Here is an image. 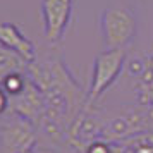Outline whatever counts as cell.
<instances>
[{
	"instance_id": "7",
	"label": "cell",
	"mask_w": 153,
	"mask_h": 153,
	"mask_svg": "<svg viewBox=\"0 0 153 153\" xmlns=\"http://www.w3.org/2000/svg\"><path fill=\"white\" fill-rule=\"evenodd\" d=\"M0 45L19 55L28 65L36 60L35 43L22 35L14 22H0Z\"/></svg>"
},
{
	"instance_id": "5",
	"label": "cell",
	"mask_w": 153,
	"mask_h": 153,
	"mask_svg": "<svg viewBox=\"0 0 153 153\" xmlns=\"http://www.w3.org/2000/svg\"><path fill=\"white\" fill-rule=\"evenodd\" d=\"M72 17V0H42L43 35L48 43L64 38Z\"/></svg>"
},
{
	"instance_id": "13",
	"label": "cell",
	"mask_w": 153,
	"mask_h": 153,
	"mask_svg": "<svg viewBox=\"0 0 153 153\" xmlns=\"http://www.w3.org/2000/svg\"><path fill=\"white\" fill-rule=\"evenodd\" d=\"M9 108H10V97H9L7 93H5V90L0 86V117H2Z\"/></svg>"
},
{
	"instance_id": "14",
	"label": "cell",
	"mask_w": 153,
	"mask_h": 153,
	"mask_svg": "<svg viewBox=\"0 0 153 153\" xmlns=\"http://www.w3.org/2000/svg\"><path fill=\"white\" fill-rule=\"evenodd\" d=\"M26 153H35V152H33V150H29V152H26Z\"/></svg>"
},
{
	"instance_id": "8",
	"label": "cell",
	"mask_w": 153,
	"mask_h": 153,
	"mask_svg": "<svg viewBox=\"0 0 153 153\" xmlns=\"http://www.w3.org/2000/svg\"><path fill=\"white\" fill-rule=\"evenodd\" d=\"M134 79H136L134 93L138 103L145 107H153V57H146L145 69Z\"/></svg>"
},
{
	"instance_id": "11",
	"label": "cell",
	"mask_w": 153,
	"mask_h": 153,
	"mask_svg": "<svg viewBox=\"0 0 153 153\" xmlns=\"http://www.w3.org/2000/svg\"><path fill=\"white\" fill-rule=\"evenodd\" d=\"M29 83V76L24 74V71H17V72H12V74H9L4 81H2V88L5 90L10 98L17 97V95H21L22 91L26 90V86Z\"/></svg>"
},
{
	"instance_id": "1",
	"label": "cell",
	"mask_w": 153,
	"mask_h": 153,
	"mask_svg": "<svg viewBox=\"0 0 153 153\" xmlns=\"http://www.w3.org/2000/svg\"><path fill=\"white\" fill-rule=\"evenodd\" d=\"M98 22L105 50H126L138 33V17L127 7L103 9Z\"/></svg>"
},
{
	"instance_id": "10",
	"label": "cell",
	"mask_w": 153,
	"mask_h": 153,
	"mask_svg": "<svg viewBox=\"0 0 153 153\" xmlns=\"http://www.w3.org/2000/svg\"><path fill=\"white\" fill-rule=\"evenodd\" d=\"M122 153H153V132L139 134L122 141Z\"/></svg>"
},
{
	"instance_id": "12",
	"label": "cell",
	"mask_w": 153,
	"mask_h": 153,
	"mask_svg": "<svg viewBox=\"0 0 153 153\" xmlns=\"http://www.w3.org/2000/svg\"><path fill=\"white\" fill-rule=\"evenodd\" d=\"M84 153H122V145L110 143L105 139H95L84 148Z\"/></svg>"
},
{
	"instance_id": "4",
	"label": "cell",
	"mask_w": 153,
	"mask_h": 153,
	"mask_svg": "<svg viewBox=\"0 0 153 153\" xmlns=\"http://www.w3.org/2000/svg\"><path fill=\"white\" fill-rule=\"evenodd\" d=\"M36 145V126L29 119L12 115L0 126V152L26 153Z\"/></svg>"
},
{
	"instance_id": "3",
	"label": "cell",
	"mask_w": 153,
	"mask_h": 153,
	"mask_svg": "<svg viewBox=\"0 0 153 153\" xmlns=\"http://www.w3.org/2000/svg\"><path fill=\"white\" fill-rule=\"evenodd\" d=\"M126 65V50H103L95 57L93 74L88 95H86V108L95 103L98 98L119 79Z\"/></svg>"
},
{
	"instance_id": "6",
	"label": "cell",
	"mask_w": 153,
	"mask_h": 153,
	"mask_svg": "<svg viewBox=\"0 0 153 153\" xmlns=\"http://www.w3.org/2000/svg\"><path fill=\"white\" fill-rule=\"evenodd\" d=\"M10 108L14 110L16 115L29 119L31 122H36L45 115V112H47L45 95L31 77H29L26 90L22 91L21 95L10 98Z\"/></svg>"
},
{
	"instance_id": "9",
	"label": "cell",
	"mask_w": 153,
	"mask_h": 153,
	"mask_svg": "<svg viewBox=\"0 0 153 153\" xmlns=\"http://www.w3.org/2000/svg\"><path fill=\"white\" fill-rule=\"evenodd\" d=\"M26 65L28 64L19 55H16L14 52H10V50H7L5 47L0 45V84L9 74L17 72V71H24Z\"/></svg>"
},
{
	"instance_id": "2",
	"label": "cell",
	"mask_w": 153,
	"mask_h": 153,
	"mask_svg": "<svg viewBox=\"0 0 153 153\" xmlns=\"http://www.w3.org/2000/svg\"><path fill=\"white\" fill-rule=\"evenodd\" d=\"M146 132H153V107L138 103L136 107L122 112L120 115L107 120L100 139L110 143H122Z\"/></svg>"
}]
</instances>
